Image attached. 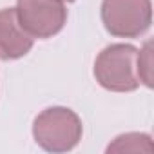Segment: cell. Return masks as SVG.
Returning <instances> with one entry per match:
<instances>
[{
    "instance_id": "6da1fadb",
    "label": "cell",
    "mask_w": 154,
    "mask_h": 154,
    "mask_svg": "<svg viewBox=\"0 0 154 154\" xmlns=\"http://www.w3.org/2000/svg\"><path fill=\"white\" fill-rule=\"evenodd\" d=\"M94 76L109 91H134L140 85L138 51L125 44H116L103 49L96 58Z\"/></svg>"
},
{
    "instance_id": "7a4b0ae2",
    "label": "cell",
    "mask_w": 154,
    "mask_h": 154,
    "mask_svg": "<svg viewBox=\"0 0 154 154\" xmlns=\"http://www.w3.org/2000/svg\"><path fill=\"white\" fill-rule=\"evenodd\" d=\"M35 140L49 152L71 150L82 138V122L72 111L54 107L44 111L33 125Z\"/></svg>"
},
{
    "instance_id": "3957f363",
    "label": "cell",
    "mask_w": 154,
    "mask_h": 154,
    "mask_svg": "<svg viewBox=\"0 0 154 154\" xmlns=\"http://www.w3.org/2000/svg\"><path fill=\"white\" fill-rule=\"evenodd\" d=\"M102 20L105 29L122 38L145 33L152 20L150 0H103Z\"/></svg>"
},
{
    "instance_id": "277c9868",
    "label": "cell",
    "mask_w": 154,
    "mask_h": 154,
    "mask_svg": "<svg viewBox=\"0 0 154 154\" xmlns=\"http://www.w3.org/2000/svg\"><path fill=\"white\" fill-rule=\"evenodd\" d=\"M17 17L29 36L49 38L63 27L67 11L63 0H18Z\"/></svg>"
},
{
    "instance_id": "5b68a950",
    "label": "cell",
    "mask_w": 154,
    "mask_h": 154,
    "mask_svg": "<svg viewBox=\"0 0 154 154\" xmlns=\"http://www.w3.org/2000/svg\"><path fill=\"white\" fill-rule=\"evenodd\" d=\"M33 45V36L22 27L17 9L0 11V56L6 60L24 56Z\"/></svg>"
},
{
    "instance_id": "8992f818",
    "label": "cell",
    "mask_w": 154,
    "mask_h": 154,
    "mask_svg": "<svg viewBox=\"0 0 154 154\" xmlns=\"http://www.w3.org/2000/svg\"><path fill=\"white\" fill-rule=\"evenodd\" d=\"M109 152H150L152 150V143L150 138L145 134H127V136H120L112 145H109L107 149Z\"/></svg>"
},
{
    "instance_id": "52a82bcc",
    "label": "cell",
    "mask_w": 154,
    "mask_h": 154,
    "mask_svg": "<svg viewBox=\"0 0 154 154\" xmlns=\"http://www.w3.org/2000/svg\"><path fill=\"white\" fill-rule=\"evenodd\" d=\"M150 42L145 44V47L138 53V78L147 85L152 87V51Z\"/></svg>"
},
{
    "instance_id": "ba28073f",
    "label": "cell",
    "mask_w": 154,
    "mask_h": 154,
    "mask_svg": "<svg viewBox=\"0 0 154 154\" xmlns=\"http://www.w3.org/2000/svg\"><path fill=\"white\" fill-rule=\"evenodd\" d=\"M63 2H72V0H63Z\"/></svg>"
}]
</instances>
